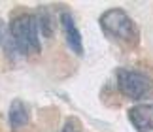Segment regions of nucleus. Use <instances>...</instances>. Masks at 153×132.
I'll return each mask as SVG.
<instances>
[{"label":"nucleus","mask_w":153,"mask_h":132,"mask_svg":"<svg viewBox=\"0 0 153 132\" xmlns=\"http://www.w3.org/2000/svg\"><path fill=\"white\" fill-rule=\"evenodd\" d=\"M10 34L11 40L17 47V51H21L23 55H34L40 53V27L36 15L30 13H21L11 19L10 23Z\"/></svg>","instance_id":"obj_1"},{"label":"nucleus","mask_w":153,"mask_h":132,"mask_svg":"<svg viewBox=\"0 0 153 132\" xmlns=\"http://www.w3.org/2000/svg\"><path fill=\"white\" fill-rule=\"evenodd\" d=\"M100 23L102 30L111 36V38L123 42V44H131V45H136L138 40H140V28L138 25L131 19V15L127 11H123L119 8L115 10H108L100 15Z\"/></svg>","instance_id":"obj_2"},{"label":"nucleus","mask_w":153,"mask_h":132,"mask_svg":"<svg viewBox=\"0 0 153 132\" xmlns=\"http://www.w3.org/2000/svg\"><path fill=\"white\" fill-rule=\"evenodd\" d=\"M117 87L127 98L142 100L153 93V79L136 70H119L117 72Z\"/></svg>","instance_id":"obj_3"},{"label":"nucleus","mask_w":153,"mask_h":132,"mask_svg":"<svg viewBox=\"0 0 153 132\" xmlns=\"http://www.w3.org/2000/svg\"><path fill=\"white\" fill-rule=\"evenodd\" d=\"M128 121L138 132L153 130V104H136L128 110Z\"/></svg>","instance_id":"obj_4"},{"label":"nucleus","mask_w":153,"mask_h":132,"mask_svg":"<svg viewBox=\"0 0 153 132\" xmlns=\"http://www.w3.org/2000/svg\"><path fill=\"white\" fill-rule=\"evenodd\" d=\"M61 25H62V32H64V38H66V44L72 47L74 53L81 55V53H83L81 34H79V28L76 27V23H74V17L70 15L68 11H62L61 13Z\"/></svg>","instance_id":"obj_5"},{"label":"nucleus","mask_w":153,"mask_h":132,"mask_svg":"<svg viewBox=\"0 0 153 132\" xmlns=\"http://www.w3.org/2000/svg\"><path fill=\"white\" fill-rule=\"evenodd\" d=\"M8 119H10V125L13 130H19L23 128L25 125L28 123V119H30V115H28V108L25 106V102L21 100H13L10 106V111H8Z\"/></svg>","instance_id":"obj_6"},{"label":"nucleus","mask_w":153,"mask_h":132,"mask_svg":"<svg viewBox=\"0 0 153 132\" xmlns=\"http://www.w3.org/2000/svg\"><path fill=\"white\" fill-rule=\"evenodd\" d=\"M36 19H38V27H40V32H42L44 36H53V28H55V23H53V17L49 11H45L42 10L40 13L36 15Z\"/></svg>","instance_id":"obj_7"},{"label":"nucleus","mask_w":153,"mask_h":132,"mask_svg":"<svg viewBox=\"0 0 153 132\" xmlns=\"http://www.w3.org/2000/svg\"><path fill=\"white\" fill-rule=\"evenodd\" d=\"M0 42H2V25H0Z\"/></svg>","instance_id":"obj_8"}]
</instances>
